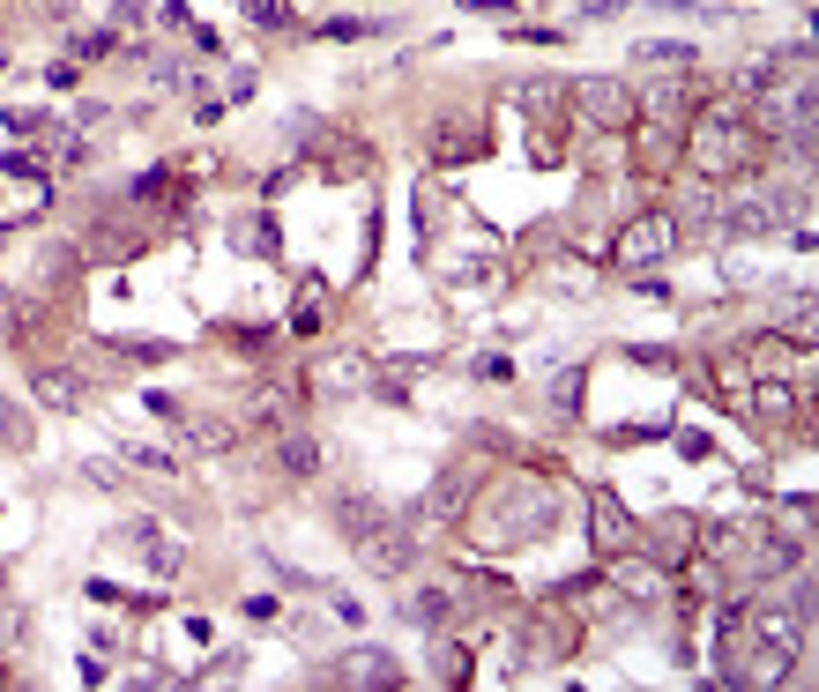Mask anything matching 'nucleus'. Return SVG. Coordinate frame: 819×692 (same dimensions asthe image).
Segmentation results:
<instances>
[{"mask_svg":"<svg viewBox=\"0 0 819 692\" xmlns=\"http://www.w3.org/2000/svg\"><path fill=\"white\" fill-rule=\"evenodd\" d=\"M551 521H559V499H551V484H537V477H515V484H499V492L470 514V536H477V544H529V536H545Z\"/></svg>","mask_w":819,"mask_h":692,"instance_id":"1","label":"nucleus"},{"mask_svg":"<svg viewBox=\"0 0 819 692\" xmlns=\"http://www.w3.org/2000/svg\"><path fill=\"white\" fill-rule=\"evenodd\" d=\"M693 164H700V179H745L760 164V134L745 127V112L716 104V112L693 120Z\"/></svg>","mask_w":819,"mask_h":692,"instance_id":"2","label":"nucleus"},{"mask_svg":"<svg viewBox=\"0 0 819 692\" xmlns=\"http://www.w3.org/2000/svg\"><path fill=\"white\" fill-rule=\"evenodd\" d=\"M343 529H350V544L366 551V566H380V573H402L410 551H418V536L388 507H372V499H343Z\"/></svg>","mask_w":819,"mask_h":692,"instance_id":"3","label":"nucleus"},{"mask_svg":"<svg viewBox=\"0 0 819 692\" xmlns=\"http://www.w3.org/2000/svg\"><path fill=\"white\" fill-rule=\"evenodd\" d=\"M708 217H716V231H738V239H768V231H782V223H790V201L775 194V187H752V194L716 201Z\"/></svg>","mask_w":819,"mask_h":692,"instance_id":"4","label":"nucleus"},{"mask_svg":"<svg viewBox=\"0 0 819 692\" xmlns=\"http://www.w3.org/2000/svg\"><path fill=\"white\" fill-rule=\"evenodd\" d=\"M573 104H581L596 127H633V120H641L633 90H626V82H611V74H603V82H581V90H573Z\"/></svg>","mask_w":819,"mask_h":692,"instance_id":"5","label":"nucleus"},{"mask_svg":"<svg viewBox=\"0 0 819 692\" xmlns=\"http://www.w3.org/2000/svg\"><path fill=\"white\" fill-rule=\"evenodd\" d=\"M589 536H596V551H633V544H641V521L626 514L611 492H596L589 499Z\"/></svg>","mask_w":819,"mask_h":692,"instance_id":"6","label":"nucleus"},{"mask_svg":"<svg viewBox=\"0 0 819 692\" xmlns=\"http://www.w3.org/2000/svg\"><path fill=\"white\" fill-rule=\"evenodd\" d=\"M470 484L477 477H462V470H447L440 484H432V492H425V507H418V521H447L455 514V507H462V499H470Z\"/></svg>","mask_w":819,"mask_h":692,"instance_id":"7","label":"nucleus"},{"mask_svg":"<svg viewBox=\"0 0 819 692\" xmlns=\"http://www.w3.org/2000/svg\"><path fill=\"white\" fill-rule=\"evenodd\" d=\"M686 529H693V521H678V514H670V521H656V529H641V551L670 566V559H686V544H693Z\"/></svg>","mask_w":819,"mask_h":692,"instance_id":"8","label":"nucleus"},{"mask_svg":"<svg viewBox=\"0 0 819 692\" xmlns=\"http://www.w3.org/2000/svg\"><path fill=\"white\" fill-rule=\"evenodd\" d=\"M670 247V217H641V223H633V231H626V261H648V253H663Z\"/></svg>","mask_w":819,"mask_h":692,"instance_id":"9","label":"nucleus"},{"mask_svg":"<svg viewBox=\"0 0 819 692\" xmlns=\"http://www.w3.org/2000/svg\"><path fill=\"white\" fill-rule=\"evenodd\" d=\"M172 424H179L194 447H209V454H223V447L239 440V424H217V418H172Z\"/></svg>","mask_w":819,"mask_h":692,"instance_id":"10","label":"nucleus"},{"mask_svg":"<svg viewBox=\"0 0 819 692\" xmlns=\"http://www.w3.org/2000/svg\"><path fill=\"white\" fill-rule=\"evenodd\" d=\"M38 402H52V410H74V402H82V380H74V372H38Z\"/></svg>","mask_w":819,"mask_h":692,"instance_id":"11","label":"nucleus"},{"mask_svg":"<svg viewBox=\"0 0 819 692\" xmlns=\"http://www.w3.org/2000/svg\"><path fill=\"white\" fill-rule=\"evenodd\" d=\"M633 60H648L656 74H686V68H693V46H678V38H663V46H641Z\"/></svg>","mask_w":819,"mask_h":692,"instance_id":"12","label":"nucleus"},{"mask_svg":"<svg viewBox=\"0 0 819 692\" xmlns=\"http://www.w3.org/2000/svg\"><path fill=\"white\" fill-rule=\"evenodd\" d=\"M350 678H358V685H396L402 670L388 663V655H380V648H358V655H350Z\"/></svg>","mask_w":819,"mask_h":692,"instance_id":"13","label":"nucleus"},{"mask_svg":"<svg viewBox=\"0 0 819 692\" xmlns=\"http://www.w3.org/2000/svg\"><path fill=\"white\" fill-rule=\"evenodd\" d=\"M239 16H253L261 30H291V23H298V16L283 8V0H239Z\"/></svg>","mask_w":819,"mask_h":692,"instance_id":"14","label":"nucleus"},{"mask_svg":"<svg viewBox=\"0 0 819 692\" xmlns=\"http://www.w3.org/2000/svg\"><path fill=\"white\" fill-rule=\"evenodd\" d=\"M402 619H410V625H440V619H447V595H440V589L410 595V603H402Z\"/></svg>","mask_w":819,"mask_h":692,"instance_id":"15","label":"nucleus"},{"mask_svg":"<svg viewBox=\"0 0 819 692\" xmlns=\"http://www.w3.org/2000/svg\"><path fill=\"white\" fill-rule=\"evenodd\" d=\"M477 142H485V134H477V127H462V120H455V127H440V142H432V149H440L447 164H455V157H470Z\"/></svg>","mask_w":819,"mask_h":692,"instance_id":"16","label":"nucleus"},{"mask_svg":"<svg viewBox=\"0 0 819 692\" xmlns=\"http://www.w3.org/2000/svg\"><path fill=\"white\" fill-rule=\"evenodd\" d=\"M283 470H298V477H306V470H321V447L306 440V432H291V440H283Z\"/></svg>","mask_w":819,"mask_h":692,"instance_id":"17","label":"nucleus"},{"mask_svg":"<svg viewBox=\"0 0 819 692\" xmlns=\"http://www.w3.org/2000/svg\"><path fill=\"white\" fill-rule=\"evenodd\" d=\"M782 60H775V52H760V60H752V68H745V82H752V90H775V82H782Z\"/></svg>","mask_w":819,"mask_h":692,"instance_id":"18","label":"nucleus"},{"mask_svg":"<svg viewBox=\"0 0 819 692\" xmlns=\"http://www.w3.org/2000/svg\"><path fill=\"white\" fill-rule=\"evenodd\" d=\"M164 194H172V172H142L127 187V201H164Z\"/></svg>","mask_w":819,"mask_h":692,"instance_id":"19","label":"nucleus"},{"mask_svg":"<svg viewBox=\"0 0 819 692\" xmlns=\"http://www.w3.org/2000/svg\"><path fill=\"white\" fill-rule=\"evenodd\" d=\"M120 462H142V470L172 477V454H157V447H120Z\"/></svg>","mask_w":819,"mask_h":692,"instance_id":"20","label":"nucleus"},{"mask_svg":"<svg viewBox=\"0 0 819 692\" xmlns=\"http://www.w3.org/2000/svg\"><path fill=\"white\" fill-rule=\"evenodd\" d=\"M551 402H559V410H581V372H559V380H551Z\"/></svg>","mask_w":819,"mask_h":692,"instance_id":"21","label":"nucleus"},{"mask_svg":"<svg viewBox=\"0 0 819 692\" xmlns=\"http://www.w3.org/2000/svg\"><path fill=\"white\" fill-rule=\"evenodd\" d=\"M120 358H134V365H157V358H172V350H164V343H127Z\"/></svg>","mask_w":819,"mask_h":692,"instance_id":"22","label":"nucleus"},{"mask_svg":"<svg viewBox=\"0 0 819 692\" xmlns=\"http://www.w3.org/2000/svg\"><path fill=\"white\" fill-rule=\"evenodd\" d=\"M626 0H581V16H589V23H603V16H619Z\"/></svg>","mask_w":819,"mask_h":692,"instance_id":"23","label":"nucleus"}]
</instances>
